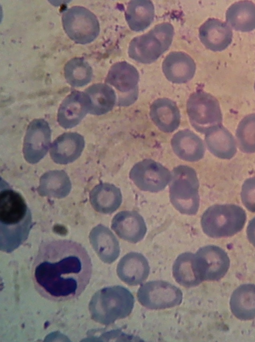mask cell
<instances>
[{
  "label": "cell",
  "instance_id": "cell-1",
  "mask_svg": "<svg viewBox=\"0 0 255 342\" xmlns=\"http://www.w3.org/2000/svg\"><path fill=\"white\" fill-rule=\"evenodd\" d=\"M92 263L86 249L67 239H51L41 243L33 262L34 288L43 298L65 302L78 298L89 284Z\"/></svg>",
  "mask_w": 255,
  "mask_h": 342
},
{
  "label": "cell",
  "instance_id": "cell-2",
  "mask_svg": "<svg viewBox=\"0 0 255 342\" xmlns=\"http://www.w3.org/2000/svg\"><path fill=\"white\" fill-rule=\"evenodd\" d=\"M31 212L23 196L4 181L0 191V250L9 253L27 238L32 227Z\"/></svg>",
  "mask_w": 255,
  "mask_h": 342
},
{
  "label": "cell",
  "instance_id": "cell-3",
  "mask_svg": "<svg viewBox=\"0 0 255 342\" xmlns=\"http://www.w3.org/2000/svg\"><path fill=\"white\" fill-rule=\"evenodd\" d=\"M169 184L170 201L179 212L188 215L197 214L200 206L199 181L195 170L179 165L171 171Z\"/></svg>",
  "mask_w": 255,
  "mask_h": 342
},
{
  "label": "cell",
  "instance_id": "cell-4",
  "mask_svg": "<svg viewBox=\"0 0 255 342\" xmlns=\"http://www.w3.org/2000/svg\"><path fill=\"white\" fill-rule=\"evenodd\" d=\"M246 219V211L239 205L214 204L203 213L201 225L204 233L210 237H228L241 231Z\"/></svg>",
  "mask_w": 255,
  "mask_h": 342
},
{
  "label": "cell",
  "instance_id": "cell-5",
  "mask_svg": "<svg viewBox=\"0 0 255 342\" xmlns=\"http://www.w3.org/2000/svg\"><path fill=\"white\" fill-rule=\"evenodd\" d=\"M173 35L174 28L170 23L158 24L148 32L133 38L129 43L128 54L138 62L152 63L169 48Z\"/></svg>",
  "mask_w": 255,
  "mask_h": 342
},
{
  "label": "cell",
  "instance_id": "cell-6",
  "mask_svg": "<svg viewBox=\"0 0 255 342\" xmlns=\"http://www.w3.org/2000/svg\"><path fill=\"white\" fill-rule=\"evenodd\" d=\"M187 113L192 127L205 134L211 128L222 124L223 115L218 100L212 94L197 91L189 97Z\"/></svg>",
  "mask_w": 255,
  "mask_h": 342
},
{
  "label": "cell",
  "instance_id": "cell-7",
  "mask_svg": "<svg viewBox=\"0 0 255 342\" xmlns=\"http://www.w3.org/2000/svg\"><path fill=\"white\" fill-rule=\"evenodd\" d=\"M62 22L67 35L78 44H86L93 42L100 32L97 17L83 6H74L65 10Z\"/></svg>",
  "mask_w": 255,
  "mask_h": 342
},
{
  "label": "cell",
  "instance_id": "cell-8",
  "mask_svg": "<svg viewBox=\"0 0 255 342\" xmlns=\"http://www.w3.org/2000/svg\"><path fill=\"white\" fill-rule=\"evenodd\" d=\"M138 301L144 307L161 310L180 305L183 300L181 290L163 280H154L142 284L137 292Z\"/></svg>",
  "mask_w": 255,
  "mask_h": 342
},
{
  "label": "cell",
  "instance_id": "cell-9",
  "mask_svg": "<svg viewBox=\"0 0 255 342\" xmlns=\"http://www.w3.org/2000/svg\"><path fill=\"white\" fill-rule=\"evenodd\" d=\"M139 79L138 72L133 65L126 61H120L111 67L105 82L118 92V105L127 107L138 98Z\"/></svg>",
  "mask_w": 255,
  "mask_h": 342
},
{
  "label": "cell",
  "instance_id": "cell-10",
  "mask_svg": "<svg viewBox=\"0 0 255 342\" xmlns=\"http://www.w3.org/2000/svg\"><path fill=\"white\" fill-rule=\"evenodd\" d=\"M129 177L140 190L158 192L169 183L171 174V171L159 162L146 159L133 166Z\"/></svg>",
  "mask_w": 255,
  "mask_h": 342
},
{
  "label": "cell",
  "instance_id": "cell-11",
  "mask_svg": "<svg viewBox=\"0 0 255 342\" xmlns=\"http://www.w3.org/2000/svg\"><path fill=\"white\" fill-rule=\"evenodd\" d=\"M194 262L196 271L202 281L220 280L226 275L230 265L227 252L214 245L199 248L194 254Z\"/></svg>",
  "mask_w": 255,
  "mask_h": 342
},
{
  "label": "cell",
  "instance_id": "cell-12",
  "mask_svg": "<svg viewBox=\"0 0 255 342\" xmlns=\"http://www.w3.org/2000/svg\"><path fill=\"white\" fill-rule=\"evenodd\" d=\"M50 143L51 129L47 122L43 119L32 120L27 128L23 145L26 161L31 164L38 163L47 153Z\"/></svg>",
  "mask_w": 255,
  "mask_h": 342
},
{
  "label": "cell",
  "instance_id": "cell-13",
  "mask_svg": "<svg viewBox=\"0 0 255 342\" xmlns=\"http://www.w3.org/2000/svg\"><path fill=\"white\" fill-rule=\"evenodd\" d=\"M103 320L112 323L128 317L134 304V298L127 288L116 286L108 288L103 295Z\"/></svg>",
  "mask_w": 255,
  "mask_h": 342
},
{
  "label": "cell",
  "instance_id": "cell-14",
  "mask_svg": "<svg viewBox=\"0 0 255 342\" xmlns=\"http://www.w3.org/2000/svg\"><path fill=\"white\" fill-rule=\"evenodd\" d=\"M111 228L121 239L134 244L141 241L147 230L143 217L131 210L116 213L112 219Z\"/></svg>",
  "mask_w": 255,
  "mask_h": 342
},
{
  "label": "cell",
  "instance_id": "cell-15",
  "mask_svg": "<svg viewBox=\"0 0 255 342\" xmlns=\"http://www.w3.org/2000/svg\"><path fill=\"white\" fill-rule=\"evenodd\" d=\"M85 145L83 136L76 132L64 133L51 144L50 156L57 164L67 165L76 160Z\"/></svg>",
  "mask_w": 255,
  "mask_h": 342
},
{
  "label": "cell",
  "instance_id": "cell-16",
  "mask_svg": "<svg viewBox=\"0 0 255 342\" xmlns=\"http://www.w3.org/2000/svg\"><path fill=\"white\" fill-rule=\"evenodd\" d=\"M150 272L148 262L141 253L130 252L119 261L117 268L119 278L128 286H137L148 278Z\"/></svg>",
  "mask_w": 255,
  "mask_h": 342
},
{
  "label": "cell",
  "instance_id": "cell-17",
  "mask_svg": "<svg viewBox=\"0 0 255 342\" xmlns=\"http://www.w3.org/2000/svg\"><path fill=\"white\" fill-rule=\"evenodd\" d=\"M199 36L202 43L207 49L213 51H221L231 44L233 32L226 22L210 18L200 27Z\"/></svg>",
  "mask_w": 255,
  "mask_h": 342
},
{
  "label": "cell",
  "instance_id": "cell-18",
  "mask_svg": "<svg viewBox=\"0 0 255 342\" xmlns=\"http://www.w3.org/2000/svg\"><path fill=\"white\" fill-rule=\"evenodd\" d=\"M171 146L174 153L186 162H198L203 158L205 153L202 139L189 129L176 132L171 139Z\"/></svg>",
  "mask_w": 255,
  "mask_h": 342
},
{
  "label": "cell",
  "instance_id": "cell-19",
  "mask_svg": "<svg viewBox=\"0 0 255 342\" xmlns=\"http://www.w3.org/2000/svg\"><path fill=\"white\" fill-rule=\"evenodd\" d=\"M166 79L175 84L185 83L194 76L196 64L187 54L180 51L169 53L164 58L162 65Z\"/></svg>",
  "mask_w": 255,
  "mask_h": 342
},
{
  "label": "cell",
  "instance_id": "cell-20",
  "mask_svg": "<svg viewBox=\"0 0 255 342\" xmlns=\"http://www.w3.org/2000/svg\"><path fill=\"white\" fill-rule=\"evenodd\" d=\"M87 113V101L84 93L74 91L60 104L57 114V121L64 129L73 128L81 122Z\"/></svg>",
  "mask_w": 255,
  "mask_h": 342
},
{
  "label": "cell",
  "instance_id": "cell-21",
  "mask_svg": "<svg viewBox=\"0 0 255 342\" xmlns=\"http://www.w3.org/2000/svg\"><path fill=\"white\" fill-rule=\"evenodd\" d=\"M149 115L155 125L164 133L173 132L180 124L179 109L176 103L168 98L154 100L150 105Z\"/></svg>",
  "mask_w": 255,
  "mask_h": 342
},
{
  "label": "cell",
  "instance_id": "cell-22",
  "mask_svg": "<svg viewBox=\"0 0 255 342\" xmlns=\"http://www.w3.org/2000/svg\"><path fill=\"white\" fill-rule=\"evenodd\" d=\"M205 135L206 146L216 157L230 160L236 155V141L232 134L222 124L211 128Z\"/></svg>",
  "mask_w": 255,
  "mask_h": 342
},
{
  "label": "cell",
  "instance_id": "cell-23",
  "mask_svg": "<svg viewBox=\"0 0 255 342\" xmlns=\"http://www.w3.org/2000/svg\"><path fill=\"white\" fill-rule=\"evenodd\" d=\"M84 93L90 114H105L111 111L117 103L115 91L106 83L94 84L86 88Z\"/></svg>",
  "mask_w": 255,
  "mask_h": 342
},
{
  "label": "cell",
  "instance_id": "cell-24",
  "mask_svg": "<svg viewBox=\"0 0 255 342\" xmlns=\"http://www.w3.org/2000/svg\"><path fill=\"white\" fill-rule=\"evenodd\" d=\"M90 201L94 209L98 212L111 214L116 211L122 203L123 196L120 188L110 183H101L90 192Z\"/></svg>",
  "mask_w": 255,
  "mask_h": 342
},
{
  "label": "cell",
  "instance_id": "cell-25",
  "mask_svg": "<svg viewBox=\"0 0 255 342\" xmlns=\"http://www.w3.org/2000/svg\"><path fill=\"white\" fill-rule=\"evenodd\" d=\"M230 306L232 314L243 321L255 318V285L244 284L233 292Z\"/></svg>",
  "mask_w": 255,
  "mask_h": 342
},
{
  "label": "cell",
  "instance_id": "cell-26",
  "mask_svg": "<svg viewBox=\"0 0 255 342\" xmlns=\"http://www.w3.org/2000/svg\"><path fill=\"white\" fill-rule=\"evenodd\" d=\"M226 22L235 30L250 32L255 29V3L250 0L235 2L226 12Z\"/></svg>",
  "mask_w": 255,
  "mask_h": 342
},
{
  "label": "cell",
  "instance_id": "cell-27",
  "mask_svg": "<svg viewBox=\"0 0 255 342\" xmlns=\"http://www.w3.org/2000/svg\"><path fill=\"white\" fill-rule=\"evenodd\" d=\"M71 182L65 171L54 170L47 171L40 177L37 190L43 196L58 198L66 196L70 192Z\"/></svg>",
  "mask_w": 255,
  "mask_h": 342
},
{
  "label": "cell",
  "instance_id": "cell-28",
  "mask_svg": "<svg viewBox=\"0 0 255 342\" xmlns=\"http://www.w3.org/2000/svg\"><path fill=\"white\" fill-rule=\"evenodd\" d=\"M126 19L129 28L134 31H140L148 27L154 17L153 3L149 0L130 1L125 13Z\"/></svg>",
  "mask_w": 255,
  "mask_h": 342
},
{
  "label": "cell",
  "instance_id": "cell-29",
  "mask_svg": "<svg viewBox=\"0 0 255 342\" xmlns=\"http://www.w3.org/2000/svg\"><path fill=\"white\" fill-rule=\"evenodd\" d=\"M94 246L101 258L105 262L111 263L117 260L120 254L119 241L107 227L100 224L92 231Z\"/></svg>",
  "mask_w": 255,
  "mask_h": 342
},
{
  "label": "cell",
  "instance_id": "cell-30",
  "mask_svg": "<svg viewBox=\"0 0 255 342\" xmlns=\"http://www.w3.org/2000/svg\"><path fill=\"white\" fill-rule=\"evenodd\" d=\"M194 258V253L186 252L179 255L173 263V276L184 287H196L203 282L195 269Z\"/></svg>",
  "mask_w": 255,
  "mask_h": 342
},
{
  "label": "cell",
  "instance_id": "cell-31",
  "mask_svg": "<svg viewBox=\"0 0 255 342\" xmlns=\"http://www.w3.org/2000/svg\"><path fill=\"white\" fill-rule=\"evenodd\" d=\"M64 74L67 83L74 87L87 85L93 76L92 67L84 58L80 57L72 58L66 63Z\"/></svg>",
  "mask_w": 255,
  "mask_h": 342
},
{
  "label": "cell",
  "instance_id": "cell-32",
  "mask_svg": "<svg viewBox=\"0 0 255 342\" xmlns=\"http://www.w3.org/2000/svg\"><path fill=\"white\" fill-rule=\"evenodd\" d=\"M236 138L242 152L255 153V113L246 116L240 121L236 131Z\"/></svg>",
  "mask_w": 255,
  "mask_h": 342
},
{
  "label": "cell",
  "instance_id": "cell-33",
  "mask_svg": "<svg viewBox=\"0 0 255 342\" xmlns=\"http://www.w3.org/2000/svg\"><path fill=\"white\" fill-rule=\"evenodd\" d=\"M242 203L250 212L255 213V176L246 179L242 186Z\"/></svg>",
  "mask_w": 255,
  "mask_h": 342
},
{
  "label": "cell",
  "instance_id": "cell-34",
  "mask_svg": "<svg viewBox=\"0 0 255 342\" xmlns=\"http://www.w3.org/2000/svg\"><path fill=\"white\" fill-rule=\"evenodd\" d=\"M247 235L249 242L255 247V217L252 218L248 223Z\"/></svg>",
  "mask_w": 255,
  "mask_h": 342
},
{
  "label": "cell",
  "instance_id": "cell-35",
  "mask_svg": "<svg viewBox=\"0 0 255 342\" xmlns=\"http://www.w3.org/2000/svg\"><path fill=\"white\" fill-rule=\"evenodd\" d=\"M254 89H255V84H254Z\"/></svg>",
  "mask_w": 255,
  "mask_h": 342
}]
</instances>
